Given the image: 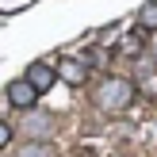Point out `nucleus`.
I'll use <instances>...</instances> for the list:
<instances>
[{"instance_id":"f257e3e1","label":"nucleus","mask_w":157,"mask_h":157,"mask_svg":"<svg viewBox=\"0 0 157 157\" xmlns=\"http://www.w3.org/2000/svg\"><path fill=\"white\" fill-rule=\"evenodd\" d=\"M130 100H134V84H130L127 77H107V81L96 88L100 111H111V115H115V111H127Z\"/></svg>"},{"instance_id":"f03ea898","label":"nucleus","mask_w":157,"mask_h":157,"mask_svg":"<svg viewBox=\"0 0 157 157\" xmlns=\"http://www.w3.org/2000/svg\"><path fill=\"white\" fill-rule=\"evenodd\" d=\"M50 130H54L50 111H35V107H31V111L19 119V134H27L31 142H46V138H50Z\"/></svg>"},{"instance_id":"7ed1b4c3","label":"nucleus","mask_w":157,"mask_h":157,"mask_svg":"<svg viewBox=\"0 0 157 157\" xmlns=\"http://www.w3.org/2000/svg\"><path fill=\"white\" fill-rule=\"evenodd\" d=\"M23 81H27L35 92H46L54 81H58V69H54V65H46V61H35V65L23 73Z\"/></svg>"},{"instance_id":"20e7f679","label":"nucleus","mask_w":157,"mask_h":157,"mask_svg":"<svg viewBox=\"0 0 157 157\" xmlns=\"http://www.w3.org/2000/svg\"><path fill=\"white\" fill-rule=\"evenodd\" d=\"M35 100H38V92L31 88L27 81H12V84H8V104H12V107L31 111V107H35Z\"/></svg>"},{"instance_id":"39448f33","label":"nucleus","mask_w":157,"mask_h":157,"mask_svg":"<svg viewBox=\"0 0 157 157\" xmlns=\"http://www.w3.org/2000/svg\"><path fill=\"white\" fill-rule=\"evenodd\" d=\"M15 157H58V153H54L50 142H23Z\"/></svg>"},{"instance_id":"423d86ee","label":"nucleus","mask_w":157,"mask_h":157,"mask_svg":"<svg viewBox=\"0 0 157 157\" xmlns=\"http://www.w3.org/2000/svg\"><path fill=\"white\" fill-rule=\"evenodd\" d=\"M58 77L69 81V84H81L84 81V65H81V61H61V65H58Z\"/></svg>"},{"instance_id":"0eeeda50","label":"nucleus","mask_w":157,"mask_h":157,"mask_svg":"<svg viewBox=\"0 0 157 157\" xmlns=\"http://www.w3.org/2000/svg\"><path fill=\"white\" fill-rule=\"evenodd\" d=\"M138 27H142V31H157V0H146V4H142Z\"/></svg>"},{"instance_id":"6e6552de","label":"nucleus","mask_w":157,"mask_h":157,"mask_svg":"<svg viewBox=\"0 0 157 157\" xmlns=\"http://www.w3.org/2000/svg\"><path fill=\"white\" fill-rule=\"evenodd\" d=\"M8 142H12V127H8V123H0V150H4Z\"/></svg>"},{"instance_id":"1a4fd4ad","label":"nucleus","mask_w":157,"mask_h":157,"mask_svg":"<svg viewBox=\"0 0 157 157\" xmlns=\"http://www.w3.org/2000/svg\"><path fill=\"white\" fill-rule=\"evenodd\" d=\"M153 54H157V42H153Z\"/></svg>"}]
</instances>
